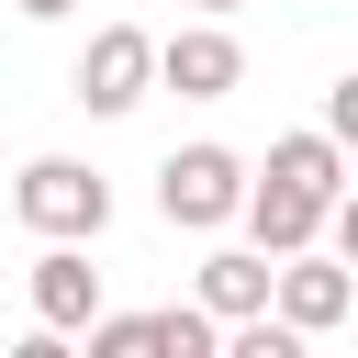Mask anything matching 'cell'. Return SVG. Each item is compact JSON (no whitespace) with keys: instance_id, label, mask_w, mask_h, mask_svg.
I'll return each instance as SVG.
<instances>
[{"instance_id":"1","label":"cell","mask_w":358,"mask_h":358,"mask_svg":"<svg viewBox=\"0 0 358 358\" xmlns=\"http://www.w3.org/2000/svg\"><path fill=\"white\" fill-rule=\"evenodd\" d=\"M11 213H22L34 235H78V246H90V235L112 224V179H101L90 157H34V168L11 179Z\"/></svg>"},{"instance_id":"2","label":"cell","mask_w":358,"mask_h":358,"mask_svg":"<svg viewBox=\"0 0 358 358\" xmlns=\"http://www.w3.org/2000/svg\"><path fill=\"white\" fill-rule=\"evenodd\" d=\"M235 201H246V157L235 145H168V168H157V213L168 224L213 235V224H235Z\"/></svg>"},{"instance_id":"3","label":"cell","mask_w":358,"mask_h":358,"mask_svg":"<svg viewBox=\"0 0 358 358\" xmlns=\"http://www.w3.org/2000/svg\"><path fill=\"white\" fill-rule=\"evenodd\" d=\"M67 90H78L90 112H134V101L157 90V34H134V22H101V34L78 45V67H67Z\"/></svg>"},{"instance_id":"4","label":"cell","mask_w":358,"mask_h":358,"mask_svg":"<svg viewBox=\"0 0 358 358\" xmlns=\"http://www.w3.org/2000/svg\"><path fill=\"white\" fill-rule=\"evenodd\" d=\"M235 78H246V45L224 22H190V34L157 45V90H179V101H224Z\"/></svg>"},{"instance_id":"5","label":"cell","mask_w":358,"mask_h":358,"mask_svg":"<svg viewBox=\"0 0 358 358\" xmlns=\"http://www.w3.org/2000/svg\"><path fill=\"white\" fill-rule=\"evenodd\" d=\"M90 313H101L90 246H78V235H45V257H34V324H45V336H78Z\"/></svg>"},{"instance_id":"6","label":"cell","mask_w":358,"mask_h":358,"mask_svg":"<svg viewBox=\"0 0 358 358\" xmlns=\"http://www.w3.org/2000/svg\"><path fill=\"white\" fill-rule=\"evenodd\" d=\"M235 224H246V246H257V257H291V246H313L324 201H313V190H291V179H246Z\"/></svg>"},{"instance_id":"7","label":"cell","mask_w":358,"mask_h":358,"mask_svg":"<svg viewBox=\"0 0 358 358\" xmlns=\"http://www.w3.org/2000/svg\"><path fill=\"white\" fill-rule=\"evenodd\" d=\"M201 313H213V324L268 313V257H257V246H213V257H201Z\"/></svg>"},{"instance_id":"8","label":"cell","mask_w":358,"mask_h":358,"mask_svg":"<svg viewBox=\"0 0 358 358\" xmlns=\"http://www.w3.org/2000/svg\"><path fill=\"white\" fill-rule=\"evenodd\" d=\"M268 179H291V190L336 201V190H347V145H336L324 123H313V134H280V145H268Z\"/></svg>"},{"instance_id":"9","label":"cell","mask_w":358,"mask_h":358,"mask_svg":"<svg viewBox=\"0 0 358 358\" xmlns=\"http://www.w3.org/2000/svg\"><path fill=\"white\" fill-rule=\"evenodd\" d=\"M224 347V324L201 313V302H168V313H145V358H213Z\"/></svg>"},{"instance_id":"10","label":"cell","mask_w":358,"mask_h":358,"mask_svg":"<svg viewBox=\"0 0 358 358\" xmlns=\"http://www.w3.org/2000/svg\"><path fill=\"white\" fill-rule=\"evenodd\" d=\"M22 11H34V22H56V11H78V0H22Z\"/></svg>"},{"instance_id":"11","label":"cell","mask_w":358,"mask_h":358,"mask_svg":"<svg viewBox=\"0 0 358 358\" xmlns=\"http://www.w3.org/2000/svg\"><path fill=\"white\" fill-rule=\"evenodd\" d=\"M190 11H201V22H224V11H235V0H190Z\"/></svg>"}]
</instances>
